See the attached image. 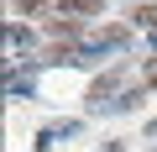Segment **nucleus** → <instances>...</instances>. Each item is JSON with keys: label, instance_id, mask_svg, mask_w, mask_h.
<instances>
[{"label": "nucleus", "instance_id": "f257e3e1", "mask_svg": "<svg viewBox=\"0 0 157 152\" xmlns=\"http://www.w3.org/2000/svg\"><path fill=\"white\" fill-rule=\"evenodd\" d=\"M126 42H131V32H126V26L94 32V37H84V42H78V63H94V58H105V53H121Z\"/></svg>", "mask_w": 157, "mask_h": 152}, {"label": "nucleus", "instance_id": "f03ea898", "mask_svg": "<svg viewBox=\"0 0 157 152\" xmlns=\"http://www.w3.org/2000/svg\"><path fill=\"white\" fill-rule=\"evenodd\" d=\"M78 131H84V121H47L42 131H37V152H47V147H58V142H68V136H78Z\"/></svg>", "mask_w": 157, "mask_h": 152}, {"label": "nucleus", "instance_id": "7ed1b4c3", "mask_svg": "<svg viewBox=\"0 0 157 152\" xmlns=\"http://www.w3.org/2000/svg\"><path fill=\"white\" fill-rule=\"evenodd\" d=\"M115 84H121V73H115V68L105 73V79H94V84H89V115H105V110H110V100H115Z\"/></svg>", "mask_w": 157, "mask_h": 152}, {"label": "nucleus", "instance_id": "20e7f679", "mask_svg": "<svg viewBox=\"0 0 157 152\" xmlns=\"http://www.w3.org/2000/svg\"><path fill=\"white\" fill-rule=\"evenodd\" d=\"M6 95L11 100H37V79L32 73H6Z\"/></svg>", "mask_w": 157, "mask_h": 152}, {"label": "nucleus", "instance_id": "39448f33", "mask_svg": "<svg viewBox=\"0 0 157 152\" xmlns=\"http://www.w3.org/2000/svg\"><path fill=\"white\" fill-rule=\"evenodd\" d=\"M58 11H63V16H100L105 0H58Z\"/></svg>", "mask_w": 157, "mask_h": 152}, {"label": "nucleus", "instance_id": "423d86ee", "mask_svg": "<svg viewBox=\"0 0 157 152\" xmlns=\"http://www.w3.org/2000/svg\"><path fill=\"white\" fill-rule=\"evenodd\" d=\"M141 100H147V89H126V95H115V100H110V115H126V110H136Z\"/></svg>", "mask_w": 157, "mask_h": 152}, {"label": "nucleus", "instance_id": "0eeeda50", "mask_svg": "<svg viewBox=\"0 0 157 152\" xmlns=\"http://www.w3.org/2000/svg\"><path fill=\"white\" fill-rule=\"evenodd\" d=\"M131 21H136V26H147V32H157V6H136V11H131Z\"/></svg>", "mask_w": 157, "mask_h": 152}, {"label": "nucleus", "instance_id": "6e6552de", "mask_svg": "<svg viewBox=\"0 0 157 152\" xmlns=\"http://www.w3.org/2000/svg\"><path fill=\"white\" fill-rule=\"evenodd\" d=\"M47 32H52V37H73V32H78V16H58Z\"/></svg>", "mask_w": 157, "mask_h": 152}, {"label": "nucleus", "instance_id": "1a4fd4ad", "mask_svg": "<svg viewBox=\"0 0 157 152\" xmlns=\"http://www.w3.org/2000/svg\"><path fill=\"white\" fill-rule=\"evenodd\" d=\"M6 42H11V47H32V32H26V26H11Z\"/></svg>", "mask_w": 157, "mask_h": 152}, {"label": "nucleus", "instance_id": "9d476101", "mask_svg": "<svg viewBox=\"0 0 157 152\" xmlns=\"http://www.w3.org/2000/svg\"><path fill=\"white\" fill-rule=\"evenodd\" d=\"M152 53H157V32H152Z\"/></svg>", "mask_w": 157, "mask_h": 152}]
</instances>
